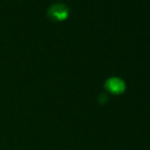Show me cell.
Returning <instances> with one entry per match:
<instances>
[{
	"label": "cell",
	"mask_w": 150,
	"mask_h": 150,
	"mask_svg": "<svg viewBox=\"0 0 150 150\" xmlns=\"http://www.w3.org/2000/svg\"><path fill=\"white\" fill-rule=\"evenodd\" d=\"M69 13V7L64 3L56 2L47 8V16L53 22H61L67 18Z\"/></svg>",
	"instance_id": "cell-1"
},
{
	"label": "cell",
	"mask_w": 150,
	"mask_h": 150,
	"mask_svg": "<svg viewBox=\"0 0 150 150\" xmlns=\"http://www.w3.org/2000/svg\"><path fill=\"white\" fill-rule=\"evenodd\" d=\"M104 87L108 92L112 93L115 95H117L124 93V91L126 90V84H125V82L122 79L113 77V78H109L105 82Z\"/></svg>",
	"instance_id": "cell-2"
},
{
	"label": "cell",
	"mask_w": 150,
	"mask_h": 150,
	"mask_svg": "<svg viewBox=\"0 0 150 150\" xmlns=\"http://www.w3.org/2000/svg\"><path fill=\"white\" fill-rule=\"evenodd\" d=\"M98 100H99V103H101V104H104V103L108 100V97L106 96V94H101L100 96H99Z\"/></svg>",
	"instance_id": "cell-3"
}]
</instances>
